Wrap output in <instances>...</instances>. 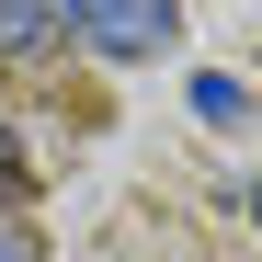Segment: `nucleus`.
I'll return each instance as SVG.
<instances>
[{
    "label": "nucleus",
    "mask_w": 262,
    "mask_h": 262,
    "mask_svg": "<svg viewBox=\"0 0 262 262\" xmlns=\"http://www.w3.org/2000/svg\"><path fill=\"white\" fill-rule=\"evenodd\" d=\"M23 194V160H12V137H0V205H12Z\"/></svg>",
    "instance_id": "obj_4"
},
{
    "label": "nucleus",
    "mask_w": 262,
    "mask_h": 262,
    "mask_svg": "<svg viewBox=\"0 0 262 262\" xmlns=\"http://www.w3.org/2000/svg\"><path fill=\"white\" fill-rule=\"evenodd\" d=\"M194 114H205V125H239V80H228V69H194Z\"/></svg>",
    "instance_id": "obj_3"
},
{
    "label": "nucleus",
    "mask_w": 262,
    "mask_h": 262,
    "mask_svg": "<svg viewBox=\"0 0 262 262\" xmlns=\"http://www.w3.org/2000/svg\"><path fill=\"white\" fill-rule=\"evenodd\" d=\"M0 262H34V239H23V228H12V216H0Z\"/></svg>",
    "instance_id": "obj_5"
},
{
    "label": "nucleus",
    "mask_w": 262,
    "mask_h": 262,
    "mask_svg": "<svg viewBox=\"0 0 262 262\" xmlns=\"http://www.w3.org/2000/svg\"><path fill=\"white\" fill-rule=\"evenodd\" d=\"M251 228H262V183H251Z\"/></svg>",
    "instance_id": "obj_6"
},
{
    "label": "nucleus",
    "mask_w": 262,
    "mask_h": 262,
    "mask_svg": "<svg viewBox=\"0 0 262 262\" xmlns=\"http://www.w3.org/2000/svg\"><path fill=\"white\" fill-rule=\"evenodd\" d=\"M46 34H69V0H0V57L46 46Z\"/></svg>",
    "instance_id": "obj_2"
},
{
    "label": "nucleus",
    "mask_w": 262,
    "mask_h": 262,
    "mask_svg": "<svg viewBox=\"0 0 262 262\" xmlns=\"http://www.w3.org/2000/svg\"><path fill=\"white\" fill-rule=\"evenodd\" d=\"M69 34L92 57H160L171 34H183V12H171V0H69Z\"/></svg>",
    "instance_id": "obj_1"
}]
</instances>
